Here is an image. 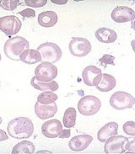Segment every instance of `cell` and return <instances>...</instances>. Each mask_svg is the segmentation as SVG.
Wrapping results in <instances>:
<instances>
[{"instance_id": "obj_25", "label": "cell", "mask_w": 135, "mask_h": 154, "mask_svg": "<svg viewBox=\"0 0 135 154\" xmlns=\"http://www.w3.org/2000/svg\"><path fill=\"white\" fill-rule=\"evenodd\" d=\"M123 131L128 135L134 137L135 136V122L134 121H127L126 123L122 126Z\"/></svg>"}, {"instance_id": "obj_6", "label": "cell", "mask_w": 135, "mask_h": 154, "mask_svg": "<svg viewBox=\"0 0 135 154\" xmlns=\"http://www.w3.org/2000/svg\"><path fill=\"white\" fill-rule=\"evenodd\" d=\"M135 104V99L130 94L123 91H118L110 99L111 106L117 110H123L126 109H130Z\"/></svg>"}, {"instance_id": "obj_21", "label": "cell", "mask_w": 135, "mask_h": 154, "mask_svg": "<svg viewBox=\"0 0 135 154\" xmlns=\"http://www.w3.org/2000/svg\"><path fill=\"white\" fill-rule=\"evenodd\" d=\"M35 152V146L31 142L22 141L14 146L12 154H31Z\"/></svg>"}, {"instance_id": "obj_7", "label": "cell", "mask_w": 135, "mask_h": 154, "mask_svg": "<svg viewBox=\"0 0 135 154\" xmlns=\"http://www.w3.org/2000/svg\"><path fill=\"white\" fill-rule=\"evenodd\" d=\"M58 76V68L52 63L43 62L39 64L35 70V77L41 82L53 81Z\"/></svg>"}, {"instance_id": "obj_8", "label": "cell", "mask_w": 135, "mask_h": 154, "mask_svg": "<svg viewBox=\"0 0 135 154\" xmlns=\"http://www.w3.org/2000/svg\"><path fill=\"white\" fill-rule=\"evenodd\" d=\"M68 49L73 56L77 57H84L90 52L91 44L85 38L74 37L69 43Z\"/></svg>"}, {"instance_id": "obj_4", "label": "cell", "mask_w": 135, "mask_h": 154, "mask_svg": "<svg viewBox=\"0 0 135 154\" xmlns=\"http://www.w3.org/2000/svg\"><path fill=\"white\" fill-rule=\"evenodd\" d=\"M37 51L42 56V60L50 63H56L62 57V50L57 44L46 42L38 46Z\"/></svg>"}, {"instance_id": "obj_2", "label": "cell", "mask_w": 135, "mask_h": 154, "mask_svg": "<svg viewBox=\"0 0 135 154\" xmlns=\"http://www.w3.org/2000/svg\"><path fill=\"white\" fill-rule=\"evenodd\" d=\"M29 49V42L21 36H15L5 42L4 51L5 55L11 60L20 61V57L24 51Z\"/></svg>"}, {"instance_id": "obj_22", "label": "cell", "mask_w": 135, "mask_h": 154, "mask_svg": "<svg viewBox=\"0 0 135 154\" xmlns=\"http://www.w3.org/2000/svg\"><path fill=\"white\" fill-rule=\"evenodd\" d=\"M76 110L74 108H68L63 115V124L66 128H72L75 125Z\"/></svg>"}, {"instance_id": "obj_20", "label": "cell", "mask_w": 135, "mask_h": 154, "mask_svg": "<svg viewBox=\"0 0 135 154\" xmlns=\"http://www.w3.org/2000/svg\"><path fill=\"white\" fill-rule=\"evenodd\" d=\"M116 83L117 81L113 76L104 73L102 74L99 84L96 85V88L101 92H109L116 87Z\"/></svg>"}, {"instance_id": "obj_15", "label": "cell", "mask_w": 135, "mask_h": 154, "mask_svg": "<svg viewBox=\"0 0 135 154\" xmlns=\"http://www.w3.org/2000/svg\"><path fill=\"white\" fill-rule=\"evenodd\" d=\"M118 124L117 122H109L102 126L97 133V139L99 142H105L112 136L118 135Z\"/></svg>"}, {"instance_id": "obj_18", "label": "cell", "mask_w": 135, "mask_h": 154, "mask_svg": "<svg viewBox=\"0 0 135 154\" xmlns=\"http://www.w3.org/2000/svg\"><path fill=\"white\" fill-rule=\"evenodd\" d=\"M20 60L25 64H35L42 61V56L37 50L27 49L21 53Z\"/></svg>"}, {"instance_id": "obj_11", "label": "cell", "mask_w": 135, "mask_h": 154, "mask_svg": "<svg viewBox=\"0 0 135 154\" xmlns=\"http://www.w3.org/2000/svg\"><path fill=\"white\" fill-rule=\"evenodd\" d=\"M102 77L101 69L96 66H88L82 72V78L84 83L89 87L96 86L99 84Z\"/></svg>"}, {"instance_id": "obj_17", "label": "cell", "mask_w": 135, "mask_h": 154, "mask_svg": "<svg viewBox=\"0 0 135 154\" xmlns=\"http://www.w3.org/2000/svg\"><path fill=\"white\" fill-rule=\"evenodd\" d=\"M58 19V14L54 11H45L39 14L38 23L42 27L50 28L57 24Z\"/></svg>"}, {"instance_id": "obj_1", "label": "cell", "mask_w": 135, "mask_h": 154, "mask_svg": "<svg viewBox=\"0 0 135 154\" xmlns=\"http://www.w3.org/2000/svg\"><path fill=\"white\" fill-rule=\"evenodd\" d=\"M8 135L15 139H25L32 136L34 125L27 117H17L8 122L7 126Z\"/></svg>"}, {"instance_id": "obj_19", "label": "cell", "mask_w": 135, "mask_h": 154, "mask_svg": "<svg viewBox=\"0 0 135 154\" xmlns=\"http://www.w3.org/2000/svg\"><path fill=\"white\" fill-rule=\"evenodd\" d=\"M30 84L31 86L37 89V90H41V91H51L54 92L57 91L58 89V84L55 81H51V82H41L36 79V77H33L31 80H30Z\"/></svg>"}, {"instance_id": "obj_34", "label": "cell", "mask_w": 135, "mask_h": 154, "mask_svg": "<svg viewBox=\"0 0 135 154\" xmlns=\"http://www.w3.org/2000/svg\"><path fill=\"white\" fill-rule=\"evenodd\" d=\"M1 59H2V57H1V54H0V61H1Z\"/></svg>"}, {"instance_id": "obj_13", "label": "cell", "mask_w": 135, "mask_h": 154, "mask_svg": "<svg viewBox=\"0 0 135 154\" xmlns=\"http://www.w3.org/2000/svg\"><path fill=\"white\" fill-rule=\"evenodd\" d=\"M93 141V137L89 135L75 136L68 142V146L74 152H81L85 150Z\"/></svg>"}, {"instance_id": "obj_26", "label": "cell", "mask_w": 135, "mask_h": 154, "mask_svg": "<svg viewBox=\"0 0 135 154\" xmlns=\"http://www.w3.org/2000/svg\"><path fill=\"white\" fill-rule=\"evenodd\" d=\"M114 60L115 57L109 54H105L101 58L99 59V62L104 65V67H106V65H112L115 66V63H114Z\"/></svg>"}, {"instance_id": "obj_31", "label": "cell", "mask_w": 135, "mask_h": 154, "mask_svg": "<svg viewBox=\"0 0 135 154\" xmlns=\"http://www.w3.org/2000/svg\"><path fill=\"white\" fill-rule=\"evenodd\" d=\"M134 140H133L132 142H129V144H128V148L127 150L131 151V152H134Z\"/></svg>"}, {"instance_id": "obj_32", "label": "cell", "mask_w": 135, "mask_h": 154, "mask_svg": "<svg viewBox=\"0 0 135 154\" xmlns=\"http://www.w3.org/2000/svg\"><path fill=\"white\" fill-rule=\"evenodd\" d=\"M52 3H54V4H59V5H63V4H65L68 3V0H63V1H57V0H51Z\"/></svg>"}, {"instance_id": "obj_33", "label": "cell", "mask_w": 135, "mask_h": 154, "mask_svg": "<svg viewBox=\"0 0 135 154\" xmlns=\"http://www.w3.org/2000/svg\"><path fill=\"white\" fill-rule=\"evenodd\" d=\"M1 123H2V118L0 117V125H1Z\"/></svg>"}, {"instance_id": "obj_29", "label": "cell", "mask_w": 135, "mask_h": 154, "mask_svg": "<svg viewBox=\"0 0 135 154\" xmlns=\"http://www.w3.org/2000/svg\"><path fill=\"white\" fill-rule=\"evenodd\" d=\"M71 131L70 130H63L61 134L59 135V137L60 138H68L70 137V132Z\"/></svg>"}, {"instance_id": "obj_10", "label": "cell", "mask_w": 135, "mask_h": 154, "mask_svg": "<svg viewBox=\"0 0 135 154\" xmlns=\"http://www.w3.org/2000/svg\"><path fill=\"white\" fill-rule=\"evenodd\" d=\"M111 17L112 20L117 23H127L133 21L135 19V12L133 8L127 6H118L112 10Z\"/></svg>"}, {"instance_id": "obj_5", "label": "cell", "mask_w": 135, "mask_h": 154, "mask_svg": "<svg viewBox=\"0 0 135 154\" xmlns=\"http://www.w3.org/2000/svg\"><path fill=\"white\" fill-rule=\"evenodd\" d=\"M101 100L94 95H86L81 98L78 103V109L81 115L90 116L101 109Z\"/></svg>"}, {"instance_id": "obj_27", "label": "cell", "mask_w": 135, "mask_h": 154, "mask_svg": "<svg viewBox=\"0 0 135 154\" xmlns=\"http://www.w3.org/2000/svg\"><path fill=\"white\" fill-rule=\"evenodd\" d=\"M25 3L26 5H28L30 7H33V8H40L43 7L44 5H46L47 3V0H25Z\"/></svg>"}, {"instance_id": "obj_23", "label": "cell", "mask_w": 135, "mask_h": 154, "mask_svg": "<svg viewBox=\"0 0 135 154\" xmlns=\"http://www.w3.org/2000/svg\"><path fill=\"white\" fill-rule=\"evenodd\" d=\"M58 99V95L54 92L44 91L37 97V102L42 104H50L55 103V101Z\"/></svg>"}, {"instance_id": "obj_12", "label": "cell", "mask_w": 135, "mask_h": 154, "mask_svg": "<svg viewBox=\"0 0 135 154\" xmlns=\"http://www.w3.org/2000/svg\"><path fill=\"white\" fill-rule=\"evenodd\" d=\"M63 131V125L58 120H50L46 121L42 126V134L47 138H56L59 137Z\"/></svg>"}, {"instance_id": "obj_14", "label": "cell", "mask_w": 135, "mask_h": 154, "mask_svg": "<svg viewBox=\"0 0 135 154\" xmlns=\"http://www.w3.org/2000/svg\"><path fill=\"white\" fill-rule=\"evenodd\" d=\"M58 111V105L56 103L50 104H42L39 102H36L35 104V113L38 118L42 120H46L48 118H52L56 115Z\"/></svg>"}, {"instance_id": "obj_24", "label": "cell", "mask_w": 135, "mask_h": 154, "mask_svg": "<svg viewBox=\"0 0 135 154\" xmlns=\"http://www.w3.org/2000/svg\"><path fill=\"white\" fill-rule=\"evenodd\" d=\"M20 3L19 0H1L0 1V8L6 11H13L15 9Z\"/></svg>"}, {"instance_id": "obj_30", "label": "cell", "mask_w": 135, "mask_h": 154, "mask_svg": "<svg viewBox=\"0 0 135 154\" xmlns=\"http://www.w3.org/2000/svg\"><path fill=\"white\" fill-rule=\"evenodd\" d=\"M8 137L7 136V133L3 131V130L0 129V142H3V141H6L8 140Z\"/></svg>"}, {"instance_id": "obj_3", "label": "cell", "mask_w": 135, "mask_h": 154, "mask_svg": "<svg viewBox=\"0 0 135 154\" xmlns=\"http://www.w3.org/2000/svg\"><path fill=\"white\" fill-rule=\"evenodd\" d=\"M104 152L106 154L124 153L129 144V139L123 136H112L105 141Z\"/></svg>"}, {"instance_id": "obj_28", "label": "cell", "mask_w": 135, "mask_h": 154, "mask_svg": "<svg viewBox=\"0 0 135 154\" xmlns=\"http://www.w3.org/2000/svg\"><path fill=\"white\" fill-rule=\"evenodd\" d=\"M19 14H20L21 16H23L24 18H34L36 16V12L35 10L31 9V8H26L24 9L20 12L18 13Z\"/></svg>"}, {"instance_id": "obj_16", "label": "cell", "mask_w": 135, "mask_h": 154, "mask_svg": "<svg viewBox=\"0 0 135 154\" xmlns=\"http://www.w3.org/2000/svg\"><path fill=\"white\" fill-rule=\"evenodd\" d=\"M95 35L99 42L104 43V44L113 43L118 39V35L115 32V30L105 28V27H102V28L97 29L95 33Z\"/></svg>"}, {"instance_id": "obj_9", "label": "cell", "mask_w": 135, "mask_h": 154, "mask_svg": "<svg viewBox=\"0 0 135 154\" xmlns=\"http://www.w3.org/2000/svg\"><path fill=\"white\" fill-rule=\"evenodd\" d=\"M20 20L14 15H7L0 18V30L8 36L16 35L20 30Z\"/></svg>"}]
</instances>
